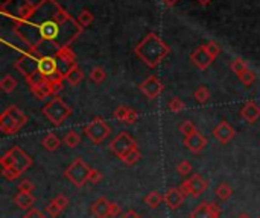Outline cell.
Here are the masks:
<instances>
[{
    "label": "cell",
    "instance_id": "44",
    "mask_svg": "<svg viewBox=\"0 0 260 218\" xmlns=\"http://www.w3.org/2000/svg\"><path fill=\"white\" fill-rule=\"evenodd\" d=\"M210 2H212V0H198V3H200V5H202V6H207Z\"/></svg>",
    "mask_w": 260,
    "mask_h": 218
},
{
    "label": "cell",
    "instance_id": "17",
    "mask_svg": "<svg viewBox=\"0 0 260 218\" xmlns=\"http://www.w3.org/2000/svg\"><path fill=\"white\" fill-rule=\"evenodd\" d=\"M184 198H186V195L180 191V188H171L165 194V203L169 209L175 211L184 203Z\"/></svg>",
    "mask_w": 260,
    "mask_h": 218
},
{
    "label": "cell",
    "instance_id": "12",
    "mask_svg": "<svg viewBox=\"0 0 260 218\" xmlns=\"http://www.w3.org/2000/svg\"><path fill=\"white\" fill-rule=\"evenodd\" d=\"M190 61L193 62V65H197L200 70H205L207 67L212 65V62L215 61L213 56L208 53V50L205 46H200L195 52L190 55Z\"/></svg>",
    "mask_w": 260,
    "mask_h": 218
},
{
    "label": "cell",
    "instance_id": "26",
    "mask_svg": "<svg viewBox=\"0 0 260 218\" xmlns=\"http://www.w3.org/2000/svg\"><path fill=\"white\" fill-rule=\"evenodd\" d=\"M193 97H195V100H197L198 103L204 105V103L208 102V98H210V90L207 87L201 85V87H198L197 90H195Z\"/></svg>",
    "mask_w": 260,
    "mask_h": 218
},
{
    "label": "cell",
    "instance_id": "21",
    "mask_svg": "<svg viewBox=\"0 0 260 218\" xmlns=\"http://www.w3.org/2000/svg\"><path fill=\"white\" fill-rule=\"evenodd\" d=\"M83 79H84V73H83V70H81L78 65L72 67V69L66 73V76H64V80H67L72 87L79 85Z\"/></svg>",
    "mask_w": 260,
    "mask_h": 218
},
{
    "label": "cell",
    "instance_id": "18",
    "mask_svg": "<svg viewBox=\"0 0 260 218\" xmlns=\"http://www.w3.org/2000/svg\"><path fill=\"white\" fill-rule=\"evenodd\" d=\"M239 114L247 123H256L260 119V106L256 102H247L240 108Z\"/></svg>",
    "mask_w": 260,
    "mask_h": 218
},
{
    "label": "cell",
    "instance_id": "1",
    "mask_svg": "<svg viewBox=\"0 0 260 218\" xmlns=\"http://www.w3.org/2000/svg\"><path fill=\"white\" fill-rule=\"evenodd\" d=\"M134 52L142 59L143 64L151 67V69H155V67L171 53V48L158 35H155V33H148V35L136 46Z\"/></svg>",
    "mask_w": 260,
    "mask_h": 218
},
{
    "label": "cell",
    "instance_id": "31",
    "mask_svg": "<svg viewBox=\"0 0 260 218\" xmlns=\"http://www.w3.org/2000/svg\"><path fill=\"white\" fill-rule=\"evenodd\" d=\"M237 79H239L240 83H243V85H245V87H250V85H253L254 80H256V73H254L253 70L247 69L242 74L237 76Z\"/></svg>",
    "mask_w": 260,
    "mask_h": 218
},
{
    "label": "cell",
    "instance_id": "24",
    "mask_svg": "<svg viewBox=\"0 0 260 218\" xmlns=\"http://www.w3.org/2000/svg\"><path fill=\"white\" fill-rule=\"evenodd\" d=\"M215 194H216V197H218L219 200H222V202H225V200H229V198L233 195V188L229 185V183L222 182L221 185H218V187H216Z\"/></svg>",
    "mask_w": 260,
    "mask_h": 218
},
{
    "label": "cell",
    "instance_id": "25",
    "mask_svg": "<svg viewBox=\"0 0 260 218\" xmlns=\"http://www.w3.org/2000/svg\"><path fill=\"white\" fill-rule=\"evenodd\" d=\"M0 88H2L5 93H12L15 88H17V79L11 74L3 76V79L0 80Z\"/></svg>",
    "mask_w": 260,
    "mask_h": 218
},
{
    "label": "cell",
    "instance_id": "35",
    "mask_svg": "<svg viewBox=\"0 0 260 218\" xmlns=\"http://www.w3.org/2000/svg\"><path fill=\"white\" fill-rule=\"evenodd\" d=\"M176 171L180 176H189L192 173V164L189 161H181L176 165Z\"/></svg>",
    "mask_w": 260,
    "mask_h": 218
},
{
    "label": "cell",
    "instance_id": "30",
    "mask_svg": "<svg viewBox=\"0 0 260 218\" xmlns=\"http://www.w3.org/2000/svg\"><path fill=\"white\" fill-rule=\"evenodd\" d=\"M230 69H231V72L236 74V76H239V74H242L243 72H245L248 67H247V64H245V61L243 59H240V58H236V59H233L231 61V64H230Z\"/></svg>",
    "mask_w": 260,
    "mask_h": 218
},
{
    "label": "cell",
    "instance_id": "27",
    "mask_svg": "<svg viewBox=\"0 0 260 218\" xmlns=\"http://www.w3.org/2000/svg\"><path fill=\"white\" fill-rule=\"evenodd\" d=\"M64 144H66L69 148H75L81 144V137H79V133L75 132V130H70L66 133V137H64Z\"/></svg>",
    "mask_w": 260,
    "mask_h": 218
},
{
    "label": "cell",
    "instance_id": "38",
    "mask_svg": "<svg viewBox=\"0 0 260 218\" xmlns=\"http://www.w3.org/2000/svg\"><path fill=\"white\" fill-rule=\"evenodd\" d=\"M34 190H35V185L29 179H25V180H22L19 183V191L20 193H30L32 194V191H34Z\"/></svg>",
    "mask_w": 260,
    "mask_h": 218
},
{
    "label": "cell",
    "instance_id": "9",
    "mask_svg": "<svg viewBox=\"0 0 260 218\" xmlns=\"http://www.w3.org/2000/svg\"><path fill=\"white\" fill-rule=\"evenodd\" d=\"M5 5H11V9L5 11V15L17 17L19 22H26L30 19V15L34 14L35 6L29 3V0H8Z\"/></svg>",
    "mask_w": 260,
    "mask_h": 218
},
{
    "label": "cell",
    "instance_id": "8",
    "mask_svg": "<svg viewBox=\"0 0 260 218\" xmlns=\"http://www.w3.org/2000/svg\"><path fill=\"white\" fill-rule=\"evenodd\" d=\"M180 191L187 197H200L207 188H208V180L204 179L201 174H193L189 179H186L180 187Z\"/></svg>",
    "mask_w": 260,
    "mask_h": 218
},
{
    "label": "cell",
    "instance_id": "2",
    "mask_svg": "<svg viewBox=\"0 0 260 218\" xmlns=\"http://www.w3.org/2000/svg\"><path fill=\"white\" fill-rule=\"evenodd\" d=\"M32 164H34L32 158L19 145L11 147L0 159L2 174L6 180H15L20 177Z\"/></svg>",
    "mask_w": 260,
    "mask_h": 218
},
{
    "label": "cell",
    "instance_id": "19",
    "mask_svg": "<svg viewBox=\"0 0 260 218\" xmlns=\"http://www.w3.org/2000/svg\"><path fill=\"white\" fill-rule=\"evenodd\" d=\"M30 91H32V94L35 96V98H38V100H44V98H47L49 96H55L54 88H52V80H51V79L41 80L40 83H37L35 87H32Z\"/></svg>",
    "mask_w": 260,
    "mask_h": 218
},
{
    "label": "cell",
    "instance_id": "34",
    "mask_svg": "<svg viewBox=\"0 0 260 218\" xmlns=\"http://www.w3.org/2000/svg\"><path fill=\"white\" fill-rule=\"evenodd\" d=\"M180 132L183 133L184 138H186V137L192 135L193 132H197V127H195V124H193L190 120H186V121L181 123V126H180Z\"/></svg>",
    "mask_w": 260,
    "mask_h": 218
},
{
    "label": "cell",
    "instance_id": "29",
    "mask_svg": "<svg viewBox=\"0 0 260 218\" xmlns=\"http://www.w3.org/2000/svg\"><path fill=\"white\" fill-rule=\"evenodd\" d=\"M107 79V72L102 69V67H94V69L90 72V80L93 82V83H102L104 80Z\"/></svg>",
    "mask_w": 260,
    "mask_h": 218
},
{
    "label": "cell",
    "instance_id": "43",
    "mask_svg": "<svg viewBox=\"0 0 260 218\" xmlns=\"http://www.w3.org/2000/svg\"><path fill=\"white\" fill-rule=\"evenodd\" d=\"M161 2H163L166 6H173V5H176L178 2H180V0H161Z\"/></svg>",
    "mask_w": 260,
    "mask_h": 218
},
{
    "label": "cell",
    "instance_id": "6",
    "mask_svg": "<svg viewBox=\"0 0 260 218\" xmlns=\"http://www.w3.org/2000/svg\"><path fill=\"white\" fill-rule=\"evenodd\" d=\"M136 148H139L136 140L131 137V133L126 132V130L120 132L119 135L110 143V150L119 159L125 158L129 152H133V150H136Z\"/></svg>",
    "mask_w": 260,
    "mask_h": 218
},
{
    "label": "cell",
    "instance_id": "39",
    "mask_svg": "<svg viewBox=\"0 0 260 218\" xmlns=\"http://www.w3.org/2000/svg\"><path fill=\"white\" fill-rule=\"evenodd\" d=\"M102 179H104V174H102L101 171H97V170L91 169L90 179H88V182H90V183H101V182H102Z\"/></svg>",
    "mask_w": 260,
    "mask_h": 218
},
{
    "label": "cell",
    "instance_id": "45",
    "mask_svg": "<svg viewBox=\"0 0 260 218\" xmlns=\"http://www.w3.org/2000/svg\"><path fill=\"white\" fill-rule=\"evenodd\" d=\"M237 218H250L248 215H245V214H243V215H240V217H237Z\"/></svg>",
    "mask_w": 260,
    "mask_h": 218
},
{
    "label": "cell",
    "instance_id": "42",
    "mask_svg": "<svg viewBox=\"0 0 260 218\" xmlns=\"http://www.w3.org/2000/svg\"><path fill=\"white\" fill-rule=\"evenodd\" d=\"M120 218H142V217H140V214L136 212L134 209H129V211H126Z\"/></svg>",
    "mask_w": 260,
    "mask_h": 218
},
{
    "label": "cell",
    "instance_id": "15",
    "mask_svg": "<svg viewBox=\"0 0 260 218\" xmlns=\"http://www.w3.org/2000/svg\"><path fill=\"white\" fill-rule=\"evenodd\" d=\"M234 135H236L234 129H233L229 123H227V121H221V123L215 127V130H213V137H215L221 144L230 143V141L234 138Z\"/></svg>",
    "mask_w": 260,
    "mask_h": 218
},
{
    "label": "cell",
    "instance_id": "14",
    "mask_svg": "<svg viewBox=\"0 0 260 218\" xmlns=\"http://www.w3.org/2000/svg\"><path fill=\"white\" fill-rule=\"evenodd\" d=\"M184 145L190 150V152L200 153V152H202V150L205 148V145H207V138L202 135L200 130H197V132H193L192 135L184 138Z\"/></svg>",
    "mask_w": 260,
    "mask_h": 218
},
{
    "label": "cell",
    "instance_id": "7",
    "mask_svg": "<svg viewBox=\"0 0 260 218\" xmlns=\"http://www.w3.org/2000/svg\"><path fill=\"white\" fill-rule=\"evenodd\" d=\"M84 132H86V135L90 138L91 143L101 144L110 137L111 127L105 123V120L102 119V117H97V119H94L90 124H87L84 127Z\"/></svg>",
    "mask_w": 260,
    "mask_h": 218
},
{
    "label": "cell",
    "instance_id": "28",
    "mask_svg": "<svg viewBox=\"0 0 260 218\" xmlns=\"http://www.w3.org/2000/svg\"><path fill=\"white\" fill-rule=\"evenodd\" d=\"M93 20H94V15H93L88 9L81 11L79 15H78V19H76V22H78V24H79L81 27L90 26V24L93 23Z\"/></svg>",
    "mask_w": 260,
    "mask_h": 218
},
{
    "label": "cell",
    "instance_id": "4",
    "mask_svg": "<svg viewBox=\"0 0 260 218\" xmlns=\"http://www.w3.org/2000/svg\"><path fill=\"white\" fill-rule=\"evenodd\" d=\"M90 173H91V169L88 167V164L81 158H76L66 169L64 176H66V179L72 183L73 187L83 188L90 179Z\"/></svg>",
    "mask_w": 260,
    "mask_h": 218
},
{
    "label": "cell",
    "instance_id": "36",
    "mask_svg": "<svg viewBox=\"0 0 260 218\" xmlns=\"http://www.w3.org/2000/svg\"><path fill=\"white\" fill-rule=\"evenodd\" d=\"M128 112H129V108L128 106H119L116 111H115V119L120 123H125L126 121V117H128Z\"/></svg>",
    "mask_w": 260,
    "mask_h": 218
},
{
    "label": "cell",
    "instance_id": "23",
    "mask_svg": "<svg viewBox=\"0 0 260 218\" xmlns=\"http://www.w3.org/2000/svg\"><path fill=\"white\" fill-rule=\"evenodd\" d=\"M143 202L148 205L151 209H157L161 203H165V195H161L157 191H151L148 195L143 198Z\"/></svg>",
    "mask_w": 260,
    "mask_h": 218
},
{
    "label": "cell",
    "instance_id": "20",
    "mask_svg": "<svg viewBox=\"0 0 260 218\" xmlns=\"http://www.w3.org/2000/svg\"><path fill=\"white\" fill-rule=\"evenodd\" d=\"M14 203L17 208L23 209V211H30L32 206L35 203V197L30 193H17L14 195Z\"/></svg>",
    "mask_w": 260,
    "mask_h": 218
},
{
    "label": "cell",
    "instance_id": "5",
    "mask_svg": "<svg viewBox=\"0 0 260 218\" xmlns=\"http://www.w3.org/2000/svg\"><path fill=\"white\" fill-rule=\"evenodd\" d=\"M43 114L52 124L61 126L62 121L72 114V109L61 97H54L51 102L43 108Z\"/></svg>",
    "mask_w": 260,
    "mask_h": 218
},
{
    "label": "cell",
    "instance_id": "33",
    "mask_svg": "<svg viewBox=\"0 0 260 218\" xmlns=\"http://www.w3.org/2000/svg\"><path fill=\"white\" fill-rule=\"evenodd\" d=\"M168 108H169L172 112H181V111L186 108V103L183 102L180 97H173L171 102L168 103Z\"/></svg>",
    "mask_w": 260,
    "mask_h": 218
},
{
    "label": "cell",
    "instance_id": "16",
    "mask_svg": "<svg viewBox=\"0 0 260 218\" xmlns=\"http://www.w3.org/2000/svg\"><path fill=\"white\" fill-rule=\"evenodd\" d=\"M69 206V198L64 195V194H59V195H57L52 202H49V205L46 206V214L49 215V217H52V218H55V217H58L64 209H66Z\"/></svg>",
    "mask_w": 260,
    "mask_h": 218
},
{
    "label": "cell",
    "instance_id": "40",
    "mask_svg": "<svg viewBox=\"0 0 260 218\" xmlns=\"http://www.w3.org/2000/svg\"><path fill=\"white\" fill-rule=\"evenodd\" d=\"M22 218H47L41 211H38V209H34V208H32L30 211H28Z\"/></svg>",
    "mask_w": 260,
    "mask_h": 218
},
{
    "label": "cell",
    "instance_id": "3",
    "mask_svg": "<svg viewBox=\"0 0 260 218\" xmlns=\"http://www.w3.org/2000/svg\"><path fill=\"white\" fill-rule=\"evenodd\" d=\"M28 123V115L17 106H9L0 115V130L6 135L17 133Z\"/></svg>",
    "mask_w": 260,
    "mask_h": 218
},
{
    "label": "cell",
    "instance_id": "11",
    "mask_svg": "<svg viewBox=\"0 0 260 218\" xmlns=\"http://www.w3.org/2000/svg\"><path fill=\"white\" fill-rule=\"evenodd\" d=\"M219 217H221V208L212 202L200 203L189 215V218H219Z\"/></svg>",
    "mask_w": 260,
    "mask_h": 218
},
{
    "label": "cell",
    "instance_id": "41",
    "mask_svg": "<svg viewBox=\"0 0 260 218\" xmlns=\"http://www.w3.org/2000/svg\"><path fill=\"white\" fill-rule=\"evenodd\" d=\"M137 119H139L137 112H136L134 109L129 108V112H128V117H126V121H125V124H134V123L137 121Z\"/></svg>",
    "mask_w": 260,
    "mask_h": 218
},
{
    "label": "cell",
    "instance_id": "32",
    "mask_svg": "<svg viewBox=\"0 0 260 218\" xmlns=\"http://www.w3.org/2000/svg\"><path fill=\"white\" fill-rule=\"evenodd\" d=\"M140 158H142L140 150L136 148V150H133V152H129L125 158H122L120 161H122L123 164H126V165H136V164L140 161Z\"/></svg>",
    "mask_w": 260,
    "mask_h": 218
},
{
    "label": "cell",
    "instance_id": "22",
    "mask_svg": "<svg viewBox=\"0 0 260 218\" xmlns=\"http://www.w3.org/2000/svg\"><path fill=\"white\" fill-rule=\"evenodd\" d=\"M41 145L44 147V150H47V152H55V150H58V147L61 145V141L55 133H47V135L41 140Z\"/></svg>",
    "mask_w": 260,
    "mask_h": 218
},
{
    "label": "cell",
    "instance_id": "10",
    "mask_svg": "<svg viewBox=\"0 0 260 218\" xmlns=\"http://www.w3.org/2000/svg\"><path fill=\"white\" fill-rule=\"evenodd\" d=\"M140 91L146 98L154 100L165 91V85L161 83V80L157 76H149L148 79H144L140 83Z\"/></svg>",
    "mask_w": 260,
    "mask_h": 218
},
{
    "label": "cell",
    "instance_id": "13",
    "mask_svg": "<svg viewBox=\"0 0 260 218\" xmlns=\"http://www.w3.org/2000/svg\"><path fill=\"white\" fill-rule=\"evenodd\" d=\"M111 205L113 202H110L105 197H101L91 203L90 212L94 218H111Z\"/></svg>",
    "mask_w": 260,
    "mask_h": 218
},
{
    "label": "cell",
    "instance_id": "37",
    "mask_svg": "<svg viewBox=\"0 0 260 218\" xmlns=\"http://www.w3.org/2000/svg\"><path fill=\"white\" fill-rule=\"evenodd\" d=\"M205 47H207V50H208V53L213 56V59H216V58L221 55V46H219L216 41H210Z\"/></svg>",
    "mask_w": 260,
    "mask_h": 218
}]
</instances>
